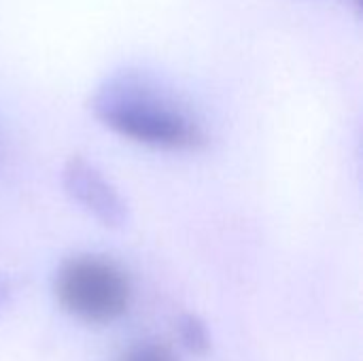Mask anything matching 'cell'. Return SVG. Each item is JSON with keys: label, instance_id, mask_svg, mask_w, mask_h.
<instances>
[{"label": "cell", "instance_id": "8992f818", "mask_svg": "<svg viewBox=\"0 0 363 361\" xmlns=\"http://www.w3.org/2000/svg\"><path fill=\"white\" fill-rule=\"evenodd\" d=\"M9 296H11V281H9V277H4V274L0 272V311H2V306L6 304Z\"/></svg>", "mask_w": 363, "mask_h": 361}, {"label": "cell", "instance_id": "5b68a950", "mask_svg": "<svg viewBox=\"0 0 363 361\" xmlns=\"http://www.w3.org/2000/svg\"><path fill=\"white\" fill-rule=\"evenodd\" d=\"M119 361H174L168 347L160 343H138Z\"/></svg>", "mask_w": 363, "mask_h": 361}, {"label": "cell", "instance_id": "7a4b0ae2", "mask_svg": "<svg viewBox=\"0 0 363 361\" xmlns=\"http://www.w3.org/2000/svg\"><path fill=\"white\" fill-rule=\"evenodd\" d=\"M53 296L70 317L89 326H106L128 313L132 285L117 262L83 253L60 264L53 277Z\"/></svg>", "mask_w": 363, "mask_h": 361}, {"label": "cell", "instance_id": "6da1fadb", "mask_svg": "<svg viewBox=\"0 0 363 361\" xmlns=\"http://www.w3.org/2000/svg\"><path fill=\"white\" fill-rule=\"evenodd\" d=\"M96 119L115 134L166 151H194L206 143L198 115L155 74L125 66L98 83L89 100Z\"/></svg>", "mask_w": 363, "mask_h": 361}, {"label": "cell", "instance_id": "3957f363", "mask_svg": "<svg viewBox=\"0 0 363 361\" xmlns=\"http://www.w3.org/2000/svg\"><path fill=\"white\" fill-rule=\"evenodd\" d=\"M62 187L85 213L106 228L128 223V204L102 170L81 155H72L62 166Z\"/></svg>", "mask_w": 363, "mask_h": 361}, {"label": "cell", "instance_id": "277c9868", "mask_svg": "<svg viewBox=\"0 0 363 361\" xmlns=\"http://www.w3.org/2000/svg\"><path fill=\"white\" fill-rule=\"evenodd\" d=\"M177 334L181 345L196 355H202L211 349V334L206 323L191 313H185L177 319Z\"/></svg>", "mask_w": 363, "mask_h": 361}]
</instances>
